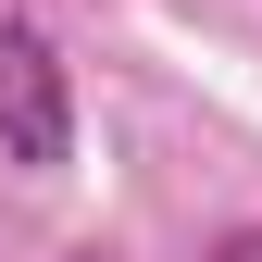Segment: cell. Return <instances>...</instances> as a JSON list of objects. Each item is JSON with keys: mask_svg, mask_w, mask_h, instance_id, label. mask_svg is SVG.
<instances>
[{"mask_svg": "<svg viewBox=\"0 0 262 262\" xmlns=\"http://www.w3.org/2000/svg\"><path fill=\"white\" fill-rule=\"evenodd\" d=\"M0 150L25 175H62L75 162V88H62V50L38 25H0Z\"/></svg>", "mask_w": 262, "mask_h": 262, "instance_id": "obj_1", "label": "cell"}, {"mask_svg": "<svg viewBox=\"0 0 262 262\" xmlns=\"http://www.w3.org/2000/svg\"><path fill=\"white\" fill-rule=\"evenodd\" d=\"M212 262H262V225H237V237H212Z\"/></svg>", "mask_w": 262, "mask_h": 262, "instance_id": "obj_2", "label": "cell"}]
</instances>
